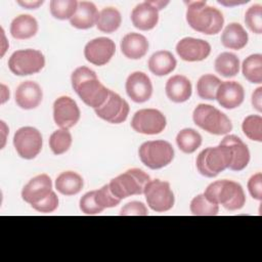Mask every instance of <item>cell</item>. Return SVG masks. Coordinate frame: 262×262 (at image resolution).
<instances>
[{
    "label": "cell",
    "mask_w": 262,
    "mask_h": 262,
    "mask_svg": "<svg viewBox=\"0 0 262 262\" xmlns=\"http://www.w3.org/2000/svg\"><path fill=\"white\" fill-rule=\"evenodd\" d=\"M74 90L85 104L98 108L107 98L110 89L105 88L98 80L94 71L87 67L77 68L71 76Z\"/></svg>",
    "instance_id": "cell-1"
},
{
    "label": "cell",
    "mask_w": 262,
    "mask_h": 262,
    "mask_svg": "<svg viewBox=\"0 0 262 262\" xmlns=\"http://www.w3.org/2000/svg\"><path fill=\"white\" fill-rule=\"evenodd\" d=\"M186 4V21L194 31L206 35H216L221 31L224 17L219 9L205 1H188Z\"/></svg>",
    "instance_id": "cell-2"
},
{
    "label": "cell",
    "mask_w": 262,
    "mask_h": 262,
    "mask_svg": "<svg viewBox=\"0 0 262 262\" xmlns=\"http://www.w3.org/2000/svg\"><path fill=\"white\" fill-rule=\"evenodd\" d=\"M204 194L212 203L222 205L229 211L239 210L246 203V195L242 185L227 179L212 182L207 186Z\"/></svg>",
    "instance_id": "cell-3"
},
{
    "label": "cell",
    "mask_w": 262,
    "mask_h": 262,
    "mask_svg": "<svg viewBox=\"0 0 262 262\" xmlns=\"http://www.w3.org/2000/svg\"><path fill=\"white\" fill-rule=\"evenodd\" d=\"M192 120L196 126L214 135L227 134L232 129L228 117L211 104L201 103L192 113Z\"/></svg>",
    "instance_id": "cell-4"
},
{
    "label": "cell",
    "mask_w": 262,
    "mask_h": 262,
    "mask_svg": "<svg viewBox=\"0 0 262 262\" xmlns=\"http://www.w3.org/2000/svg\"><path fill=\"white\" fill-rule=\"evenodd\" d=\"M231 152L228 146L219 143L218 146L203 149L196 158V168L200 174L213 178L229 167Z\"/></svg>",
    "instance_id": "cell-5"
},
{
    "label": "cell",
    "mask_w": 262,
    "mask_h": 262,
    "mask_svg": "<svg viewBox=\"0 0 262 262\" xmlns=\"http://www.w3.org/2000/svg\"><path fill=\"white\" fill-rule=\"evenodd\" d=\"M150 177L142 170L132 168L115 177L108 183L112 192L120 200L130 195L142 194Z\"/></svg>",
    "instance_id": "cell-6"
},
{
    "label": "cell",
    "mask_w": 262,
    "mask_h": 262,
    "mask_svg": "<svg viewBox=\"0 0 262 262\" xmlns=\"http://www.w3.org/2000/svg\"><path fill=\"white\" fill-rule=\"evenodd\" d=\"M140 161L152 170L168 166L174 158L173 146L166 140H149L143 142L138 150Z\"/></svg>",
    "instance_id": "cell-7"
},
{
    "label": "cell",
    "mask_w": 262,
    "mask_h": 262,
    "mask_svg": "<svg viewBox=\"0 0 262 262\" xmlns=\"http://www.w3.org/2000/svg\"><path fill=\"white\" fill-rule=\"evenodd\" d=\"M45 66V57L40 50L20 49L14 51L8 59V68L16 76L39 73Z\"/></svg>",
    "instance_id": "cell-8"
},
{
    "label": "cell",
    "mask_w": 262,
    "mask_h": 262,
    "mask_svg": "<svg viewBox=\"0 0 262 262\" xmlns=\"http://www.w3.org/2000/svg\"><path fill=\"white\" fill-rule=\"evenodd\" d=\"M144 195L149 208L156 212H166L174 206L175 198L170 183L160 179L150 180L144 188Z\"/></svg>",
    "instance_id": "cell-9"
},
{
    "label": "cell",
    "mask_w": 262,
    "mask_h": 262,
    "mask_svg": "<svg viewBox=\"0 0 262 262\" xmlns=\"http://www.w3.org/2000/svg\"><path fill=\"white\" fill-rule=\"evenodd\" d=\"M42 135L34 127H21L14 133L13 145L18 156L26 160L36 158L42 149Z\"/></svg>",
    "instance_id": "cell-10"
},
{
    "label": "cell",
    "mask_w": 262,
    "mask_h": 262,
    "mask_svg": "<svg viewBox=\"0 0 262 262\" xmlns=\"http://www.w3.org/2000/svg\"><path fill=\"white\" fill-rule=\"evenodd\" d=\"M167 121L165 116L156 108L137 111L131 121V127L138 133L155 135L164 131Z\"/></svg>",
    "instance_id": "cell-11"
},
{
    "label": "cell",
    "mask_w": 262,
    "mask_h": 262,
    "mask_svg": "<svg viewBox=\"0 0 262 262\" xmlns=\"http://www.w3.org/2000/svg\"><path fill=\"white\" fill-rule=\"evenodd\" d=\"M129 110L128 102L118 93L110 90L103 104L94 111L100 119L112 124H120L126 121Z\"/></svg>",
    "instance_id": "cell-12"
},
{
    "label": "cell",
    "mask_w": 262,
    "mask_h": 262,
    "mask_svg": "<svg viewBox=\"0 0 262 262\" xmlns=\"http://www.w3.org/2000/svg\"><path fill=\"white\" fill-rule=\"evenodd\" d=\"M80 115L77 102L69 96H60L53 103V119L61 129L74 127L80 120Z\"/></svg>",
    "instance_id": "cell-13"
},
{
    "label": "cell",
    "mask_w": 262,
    "mask_h": 262,
    "mask_svg": "<svg viewBox=\"0 0 262 262\" xmlns=\"http://www.w3.org/2000/svg\"><path fill=\"white\" fill-rule=\"evenodd\" d=\"M116 51L114 41L106 37H99L89 41L84 48V55L87 61L94 66L106 64Z\"/></svg>",
    "instance_id": "cell-14"
},
{
    "label": "cell",
    "mask_w": 262,
    "mask_h": 262,
    "mask_svg": "<svg viewBox=\"0 0 262 262\" xmlns=\"http://www.w3.org/2000/svg\"><path fill=\"white\" fill-rule=\"evenodd\" d=\"M176 52L185 61H201L209 56L211 45L203 39L185 37L177 43Z\"/></svg>",
    "instance_id": "cell-15"
},
{
    "label": "cell",
    "mask_w": 262,
    "mask_h": 262,
    "mask_svg": "<svg viewBox=\"0 0 262 262\" xmlns=\"http://www.w3.org/2000/svg\"><path fill=\"white\" fill-rule=\"evenodd\" d=\"M127 95L137 103L147 101L152 94V84L149 77L143 72H134L126 80Z\"/></svg>",
    "instance_id": "cell-16"
},
{
    "label": "cell",
    "mask_w": 262,
    "mask_h": 262,
    "mask_svg": "<svg viewBox=\"0 0 262 262\" xmlns=\"http://www.w3.org/2000/svg\"><path fill=\"white\" fill-rule=\"evenodd\" d=\"M52 192V181L47 174H40L32 178L23 188L21 198L23 200L34 205Z\"/></svg>",
    "instance_id": "cell-17"
},
{
    "label": "cell",
    "mask_w": 262,
    "mask_h": 262,
    "mask_svg": "<svg viewBox=\"0 0 262 262\" xmlns=\"http://www.w3.org/2000/svg\"><path fill=\"white\" fill-rule=\"evenodd\" d=\"M245 98L243 86L235 81H223L220 83L216 98L218 103L227 110H232L239 106Z\"/></svg>",
    "instance_id": "cell-18"
},
{
    "label": "cell",
    "mask_w": 262,
    "mask_h": 262,
    "mask_svg": "<svg viewBox=\"0 0 262 262\" xmlns=\"http://www.w3.org/2000/svg\"><path fill=\"white\" fill-rule=\"evenodd\" d=\"M42 98V89L34 81H25L15 90V102L23 110L36 108L41 103Z\"/></svg>",
    "instance_id": "cell-19"
},
{
    "label": "cell",
    "mask_w": 262,
    "mask_h": 262,
    "mask_svg": "<svg viewBox=\"0 0 262 262\" xmlns=\"http://www.w3.org/2000/svg\"><path fill=\"white\" fill-rule=\"evenodd\" d=\"M229 147L231 152V163L229 169L232 171H241L245 169L250 161V151L246 143L235 136V135H226L220 142Z\"/></svg>",
    "instance_id": "cell-20"
},
{
    "label": "cell",
    "mask_w": 262,
    "mask_h": 262,
    "mask_svg": "<svg viewBox=\"0 0 262 262\" xmlns=\"http://www.w3.org/2000/svg\"><path fill=\"white\" fill-rule=\"evenodd\" d=\"M131 20L133 26L141 31L151 30L159 21V10L149 1H144L133 8Z\"/></svg>",
    "instance_id": "cell-21"
},
{
    "label": "cell",
    "mask_w": 262,
    "mask_h": 262,
    "mask_svg": "<svg viewBox=\"0 0 262 262\" xmlns=\"http://www.w3.org/2000/svg\"><path fill=\"white\" fill-rule=\"evenodd\" d=\"M165 91L170 100L176 103H181L190 98L192 87L190 81L185 76L175 75L167 81Z\"/></svg>",
    "instance_id": "cell-22"
},
{
    "label": "cell",
    "mask_w": 262,
    "mask_h": 262,
    "mask_svg": "<svg viewBox=\"0 0 262 262\" xmlns=\"http://www.w3.org/2000/svg\"><path fill=\"white\" fill-rule=\"evenodd\" d=\"M147 50L148 41L139 33H129L121 41V51L127 58L139 59L146 54Z\"/></svg>",
    "instance_id": "cell-23"
},
{
    "label": "cell",
    "mask_w": 262,
    "mask_h": 262,
    "mask_svg": "<svg viewBox=\"0 0 262 262\" xmlns=\"http://www.w3.org/2000/svg\"><path fill=\"white\" fill-rule=\"evenodd\" d=\"M99 12L96 6L89 1L78 2L75 14L71 17L70 23L73 27L80 30H87L96 25Z\"/></svg>",
    "instance_id": "cell-24"
},
{
    "label": "cell",
    "mask_w": 262,
    "mask_h": 262,
    "mask_svg": "<svg viewBox=\"0 0 262 262\" xmlns=\"http://www.w3.org/2000/svg\"><path fill=\"white\" fill-rule=\"evenodd\" d=\"M248 33L238 23H230L225 27L221 35V42L224 47L239 50L248 43Z\"/></svg>",
    "instance_id": "cell-25"
},
{
    "label": "cell",
    "mask_w": 262,
    "mask_h": 262,
    "mask_svg": "<svg viewBox=\"0 0 262 262\" xmlns=\"http://www.w3.org/2000/svg\"><path fill=\"white\" fill-rule=\"evenodd\" d=\"M38 32V23L30 14H20L10 24V34L14 39L25 40L34 37Z\"/></svg>",
    "instance_id": "cell-26"
},
{
    "label": "cell",
    "mask_w": 262,
    "mask_h": 262,
    "mask_svg": "<svg viewBox=\"0 0 262 262\" xmlns=\"http://www.w3.org/2000/svg\"><path fill=\"white\" fill-rule=\"evenodd\" d=\"M177 61L168 50H159L148 59V69L156 76H166L176 68Z\"/></svg>",
    "instance_id": "cell-27"
},
{
    "label": "cell",
    "mask_w": 262,
    "mask_h": 262,
    "mask_svg": "<svg viewBox=\"0 0 262 262\" xmlns=\"http://www.w3.org/2000/svg\"><path fill=\"white\" fill-rule=\"evenodd\" d=\"M83 178L74 171L60 173L55 180V187L63 195H74L83 188Z\"/></svg>",
    "instance_id": "cell-28"
},
{
    "label": "cell",
    "mask_w": 262,
    "mask_h": 262,
    "mask_svg": "<svg viewBox=\"0 0 262 262\" xmlns=\"http://www.w3.org/2000/svg\"><path fill=\"white\" fill-rule=\"evenodd\" d=\"M215 71L225 78L236 76L239 72V59L231 52H222L215 59Z\"/></svg>",
    "instance_id": "cell-29"
},
{
    "label": "cell",
    "mask_w": 262,
    "mask_h": 262,
    "mask_svg": "<svg viewBox=\"0 0 262 262\" xmlns=\"http://www.w3.org/2000/svg\"><path fill=\"white\" fill-rule=\"evenodd\" d=\"M122 23L120 11L115 7H106L100 10L96 27L103 33H113L119 29Z\"/></svg>",
    "instance_id": "cell-30"
},
{
    "label": "cell",
    "mask_w": 262,
    "mask_h": 262,
    "mask_svg": "<svg viewBox=\"0 0 262 262\" xmlns=\"http://www.w3.org/2000/svg\"><path fill=\"white\" fill-rule=\"evenodd\" d=\"M176 143L179 149L184 154H192L201 146L202 136L194 129L185 128L178 132L176 136Z\"/></svg>",
    "instance_id": "cell-31"
},
{
    "label": "cell",
    "mask_w": 262,
    "mask_h": 262,
    "mask_svg": "<svg viewBox=\"0 0 262 262\" xmlns=\"http://www.w3.org/2000/svg\"><path fill=\"white\" fill-rule=\"evenodd\" d=\"M244 77L251 83H262V55L260 53L249 55L242 66Z\"/></svg>",
    "instance_id": "cell-32"
},
{
    "label": "cell",
    "mask_w": 262,
    "mask_h": 262,
    "mask_svg": "<svg viewBox=\"0 0 262 262\" xmlns=\"http://www.w3.org/2000/svg\"><path fill=\"white\" fill-rule=\"evenodd\" d=\"M222 81L212 74H206L200 77L196 83L198 95L207 100H214L216 98L217 89Z\"/></svg>",
    "instance_id": "cell-33"
},
{
    "label": "cell",
    "mask_w": 262,
    "mask_h": 262,
    "mask_svg": "<svg viewBox=\"0 0 262 262\" xmlns=\"http://www.w3.org/2000/svg\"><path fill=\"white\" fill-rule=\"evenodd\" d=\"M78 7L77 0H52L50 1V13L57 19H71Z\"/></svg>",
    "instance_id": "cell-34"
},
{
    "label": "cell",
    "mask_w": 262,
    "mask_h": 262,
    "mask_svg": "<svg viewBox=\"0 0 262 262\" xmlns=\"http://www.w3.org/2000/svg\"><path fill=\"white\" fill-rule=\"evenodd\" d=\"M190 212L195 216H215L219 212V205L212 203L202 193L191 200Z\"/></svg>",
    "instance_id": "cell-35"
},
{
    "label": "cell",
    "mask_w": 262,
    "mask_h": 262,
    "mask_svg": "<svg viewBox=\"0 0 262 262\" xmlns=\"http://www.w3.org/2000/svg\"><path fill=\"white\" fill-rule=\"evenodd\" d=\"M72 135L68 129H58L49 137V146L54 155H61L72 145Z\"/></svg>",
    "instance_id": "cell-36"
},
{
    "label": "cell",
    "mask_w": 262,
    "mask_h": 262,
    "mask_svg": "<svg viewBox=\"0 0 262 262\" xmlns=\"http://www.w3.org/2000/svg\"><path fill=\"white\" fill-rule=\"evenodd\" d=\"M244 134L251 140L262 141V118L259 115H250L242 124Z\"/></svg>",
    "instance_id": "cell-37"
},
{
    "label": "cell",
    "mask_w": 262,
    "mask_h": 262,
    "mask_svg": "<svg viewBox=\"0 0 262 262\" xmlns=\"http://www.w3.org/2000/svg\"><path fill=\"white\" fill-rule=\"evenodd\" d=\"M245 23L253 33H262V6L260 4H254L248 8L245 14Z\"/></svg>",
    "instance_id": "cell-38"
},
{
    "label": "cell",
    "mask_w": 262,
    "mask_h": 262,
    "mask_svg": "<svg viewBox=\"0 0 262 262\" xmlns=\"http://www.w3.org/2000/svg\"><path fill=\"white\" fill-rule=\"evenodd\" d=\"M96 203L104 210L106 208H113L120 204L121 200L118 199L111 190L110 185H103L101 188L95 190Z\"/></svg>",
    "instance_id": "cell-39"
},
{
    "label": "cell",
    "mask_w": 262,
    "mask_h": 262,
    "mask_svg": "<svg viewBox=\"0 0 262 262\" xmlns=\"http://www.w3.org/2000/svg\"><path fill=\"white\" fill-rule=\"evenodd\" d=\"M80 210L86 215H97L100 214L103 209L96 203L95 190L88 191L80 199Z\"/></svg>",
    "instance_id": "cell-40"
},
{
    "label": "cell",
    "mask_w": 262,
    "mask_h": 262,
    "mask_svg": "<svg viewBox=\"0 0 262 262\" xmlns=\"http://www.w3.org/2000/svg\"><path fill=\"white\" fill-rule=\"evenodd\" d=\"M33 209L41 213H51L56 210L58 207V198L54 191H52L48 196L43 199L42 201L31 205Z\"/></svg>",
    "instance_id": "cell-41"
},
{
    "label": "cell",
    "mask_w": 262,
    "mask_h": 262,
    "mask_svg": "<svg viewBox=\"0 0 262 262\" xmlns=\"http://www.w3.org/2000/svg\"><path fill=\"white\" fill-rule=\"evenodd\" d=\"M121 216H147L148 211L145 207V205L141 202L133 201L130 203H127L120 211Z\"/></svg>",
    "instance_id": "cell-42"
},
{
    "label": "cell",
    "mask_w": 262,
    "mask_h": 262,
    "mask_svg": "<svg viewBox=\"0 0 262 262\" xmlns=\"http://www.w3.org/2000/svg\"><path fill=\"white\" fill-rule=\"evenodd\" d=\"M248 190L255 200H262V174L258 172L254 174L248 181Z\"/></svg>",
    "instance_id": "cell-43"
},
{
    "label": "cell",
    "mask_w": 262,
    "mask_h": 262,
    "mask_svg": "<svg viewBox=\"0 0 262 262\" xmlns=\"http://www.w3.org/2000/svg\"><path fill=\"white\" fill-rule=\"evenodd\" d=\"M252 104L258 112H262V87H258L253 92Z\"/></svg>",
    "instance_id": "cell-44"
},
{
    "label": "cell",
    "mask_w": 262,
    "mask_h": 262,
    "mask_svg": "<svg viewBox=\"0 0 262 262\" xmlns=\"http://www.w3.org/2000/svg\"><path fill=\"white\" fill-rule=\"evenodd\" d=\"M17 4L27 9H36L43 4V1H17Z\"/></svg>",
    "instance_id": "cell-45"
},
{
    "label": "cell",
    "mask_w": 262,
    "mask_h": 262,
    "mask_svg": "<svg viewBox=\"0 0 262 262\" xmlns=\"http://www.w3.org/2000/svg\"><path fill=\"white\" fill-rule=\"evenodd\" d=\"M158 10L163 9L169 2L168 1H149Z\"/></svg>",
    "instance_id": "cell-46"
},
{
    "label": "cell",
    "mask_w": 262,
    "mask_h": 262,
    "mask_svg": "<svg viewBox=\"0 0 262 262\" xmlns=\"http://www.w3.org/2000/svg\"><path fill=\"white\" fill-rule=\"evenodd\" d=\"M247 3L248 1H242V2H225V1H218V3L220 4H223V5H226V6H230V5H235V4H243V3Z\"/></svg>",
    "instance_id": "cell-47"
}]
</instances>
